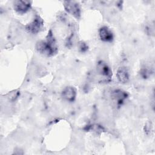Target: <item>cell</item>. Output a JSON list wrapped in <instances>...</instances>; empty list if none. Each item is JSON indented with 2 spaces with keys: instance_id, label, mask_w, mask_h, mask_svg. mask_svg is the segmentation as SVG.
I'll list each match as a JSON object with an SVG mask.
<instances>
[{
  "instance_id": "obj_10",
  "label": "cell",
  "mask_w": 155,
  "mask_h": 155,
  "mask_svg": "<svg viewBox=\"0 0 155 155\" xmlns=\"http://www.w3.org/2000/svg\"><path fill=\"white\" fill-rule=\"evenodd\" d=\"M79 49L81 52H85L88 50V46L84 42L81 41L79 42Z\"/></svg>"
},
{
  "instance_id": "obj_1",
  "label": "cell",
  "mask_w": 155,
  "mask_h": 155,
  "mask_svg": "<svg viewBox=\"0 0 155 155\" xmlns=\"http://www.w3.org/2000/svg\"><path fill=\"white\" fill-rule=\"evenodd\" d=\"M36 49L41 54L48 57L56 54L58 47L55 38L51 30L48 33L45 41H40L36 43Z\"/></svg>"
},
{
  "instance_id": "obj_2",
  "label": "cell",
  "mask_w": 155,
  "mask_h": 155,
  "mask_svg": "<svg viewBox=\"0 0 155 155\" xmlns=\"http://www.w3.org/2000/svg\"><path fill=\"white\" fill-rule=\"evenodd\" d=\"M44 25L43 19L39 16H36L33 20L25 27L26 30L31 34H37L41 31Z\"/></svg>"
},
{
  "instance_id": "obj_9",
  "label": "cell",
  "mask_w": 155,
  "mask_h": 155,
  "mask_svg": "<svg viewBox=\"0 0 155 155\" xmlns=\"http://www.w3.org/2000/svg\"><path fill=\"white\" fill-rule=\"evenodd\" d=\"M116 77L117 80L122 84H125L129 81V72L127 67H120L116 73Z\"/></svg>"
},
{
  "instance_id": "obj_7",
  "label": "cell",
  "mask_w": 155,
  "mask_h": 155,
  "mask_svg": "<svg viewBox=\"0 0 155 155\" xmlns=\"http://www.w3.org/2000/svg\"><path fill=\"white\" fill-rule=\"evenodd\" d=\"M111 96L112 99L118 105H122L128 97L127 93L120 89H115L112 91Z\"/></svg>"
},
{
  "instance_id": "obj_8",
  "label": "cell",
  "mask_w": 155,
  "mask_h": 155,
  "mask_svg": "<svg viewBox=\"0 0 155 155\" xmlns=\"http://www.w3.org/2000/svg\"><path fill=\"white\" fill-rule=\"evenodd\" d=\"M97 73L106 78H110L112 76V71L109 66L103 61H99L96 66Z\"/></svg>"
},
{
  "instance_id": "obj_4",
  "label": "cell",
  "mask_w": 155,
  "mask_h": 155,
  "mask_svg": "<svg viewBox=\"0 0 155 155\" xmlns=\"http://www.w3.org/2000/svg\"><path fill=\"white\" fill-rule=\"evenodd\" d=\"M31 2L27 1H15L13 2L14 10L19 14H24L30 10Z\"/></svg>"
},
{
  "instance_id": "obj_6",
  "label": "cell",
  "mask_w": 155,
  "mask_h": 155,
  "mask_svg": "<svg viewBox=\"0 0 155 155\" xmlns=\"http://www.w3.org/2000/svg\"><path fill=\"white\" fill-rule=\"evenodd\" d=\"M76 90L74 87L68 86L65 87L61 93L63 99L68 102H73L76 97Z\"/></svg>"
},
{
  "instance_id": "obj_3",
  "label": "cell",
  "mask_w": 155,
  "mask_h": 155,
  "mask_svg": "<svg viewBox=\"0 0 155 155\" xmlns=\"http://www.w3.org/2000/svg\"><path fill=\"white\" fill-rule=\"evenodd\" d=\"M65 10L73 17L79 19L81 15V7L79 4L75 1H65L64 2Z\"/></svg>"
},
{
  "instance_id": "obj_5",
  "label": "cell",
  "mask_w": 155,
  "mask_h": 155,
  "mask_svg": "<svg viewBox=\"0 0 155 155\" xmlns=\"http://www.w3.org/2000/svg\"><path fill=\"white\" fill-rule=\"evenodd\" d=\"M99 36L101 41L105 42H111L114 39L113 32L107 26H102L99 29Z\"/></svg>"
}]
</instances>
